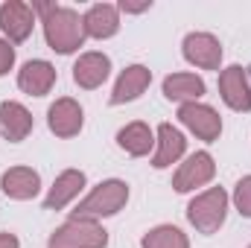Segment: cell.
<instances>
[{"instance_id": "1", "label": "cell", "mask_w": 251, "mask_h": 248, "mask_svg": "<svg viewBox=\"0 0 251 248\" xmlns=\"http://www.w3.org/2000/svg\"><path fill=\"white\" fill-rule=\"evenodd\" d=\"M32 12L44 15V38H47L50 50H56L62 56H70L85 44V24H82L76 9L56 6V3H47V6L32 3Z\"/></svg>"}, {"instance_id": "2", "label": "cell", "mask_w": 251, "mask_h": 248, "mask_svg": "<svg viewBox=\"0 0 251 248\" xmlns=\"http://www.w3.org/2000/svg\"><path fill=\"white\" fill-rule=\"evenodd\" d=\"M128 201V184L120 178H108V181H100L82 201L79 207L73 210V219H105V216H114L120 213Z\"/></svg>"}, {"instance_id": "3", "label": "cell", "mask_w": 251, "mask_h": 248, "mask_svg": "<svg viewBox=\"0 0 251 248\" xmlns=\"http://www.w3.org/2000/svg\"><path fill=\"white\" fill-rule=\"evenodd\" d=\"M228 216V193L222 187H210L199 193L187 204V222L199 234H216Z\"/></svg>"}, {"instance_id": "4", "label": "cell", "mask_w": 251, "mask_h": 248, "mask_svg": "<svg viewBox=\"0 0 251 248\" xmlns=\"http://www.w3.org/2000/svg\"><path fill=\"white\" fill-rule=\"evenodd\" d=\"M108 231L94 219H70L53 231L47 248H105Z\"/></svg>"}, {"instance_id": "5", "label": "cell", "mask_w": 251, "mask_h": 248, "mask_svg": "<svg viewBox=\"0 0 251 248\" xmlns=\"http://www.w3.org/2000/svg\"><path fill=\"white\" fill-rule=\"evenodd\" d=\"M35 26V12L29 3L21 0H6L0 3V32L6 35L9 44H21L32 35Z\"/></svg>"}, {"instance_id": "6", "label": "cell", "mask_w": 251, "mask_h": 248, "mask_svg": "<svg viewBox=\"0 0 251 248\" xmlns=\"http://www.w3.org/2000/svg\"><path fill=\"white\" fill-rule=\"evenodd\" d=\"M181 53L193 67H201V70H219L222 64V44L210 32H190L181 44Z\"/></svg>"}, {"instance_id": "7", "label": "cell", "mask_w": 251, "mask_h": 248, "mask_svg": "<svg viewBox=\"0 0 251 248\" xmlns=\"http://www.w3.org/2000/svg\"><path fill=\"white\" fill-rule=\"evenodd\" d=\"M219 94L225 99V105L231 111L246 114L251 111V85H249V73L240 64H231L219 73Z\"/></svg>"}, {"instance_id": "8", "label": "cell", "mask_w": 251, "mask_h": 248, "mask_svg": "<svg viewBox=\"0 0 251 248\" xmlns=\"http://www.w3.org/2000/svg\"><path fill=\"white\" fill-rule=\"evenodd\" d=\"M178 120L187 125L199 140H204V143H213L222 134V117L210 105H204V102H187V105H181L178 108Z\"/></svg>"}, {"instance_id": "9", "label": "cell", "mask_w": 251, "mask_h": 248, "mask_svg": "<svg viewBox=\"0 0 251 248\" xmlns=\"http://www.w3.org/2000/svg\"><path fill=\"white\" fill-rule=\"evenodd\" d=\"M213 175H216L213 155L210 152H193L187 161L178 167V173L173 178V187H176V193H190L196 187H204Z\"/></svg>"}, {"instance_id": "10", "label": "cell", "mask_w": 251, "mask_h": 248, "mask_svg": "<svg viewBox=\"0 0 251 248\" xmlns=\"http://www.w3.org/2000/svg\"><path fill=\"white\" fill-rule=\"evenodd\" d=\"M47 125H50V131L56 134V137H76L79 131H82V125H85V111H82V105L76 102V99H70V97H62V99H56L53 105H50V111H47Z\"/></svg>"}, {"instance_id": "11", "label": "cell", "mask_w": 251, "mask_h": 248, "mask_svg": "<svg viewBox=\"0 0 251 248\" xmlns=\"http://www.w3.org/2000/svg\"><path fill=\"white\" fill-rule=\"evenodd\" d=\"M155 155H152V167L155 170H167L173 164H178L187 152V140L184 134L176 128L173 123H161L158 125V140H155Z\"/></svg>"}, {"instance_id": "12", "label": "cell", "mask_w": 251, "mask_h": 248, "mask_svg": "<svg viewBox=\"0 0 251 248\" xmlns=\"http://www.w3.org/2000/svg\"><path fill=\"white\" fill-rule=\"evenodd\" d=\"M56 85V67L44 59H32L18 70V88L29 97H47Z\"/></svg>"}, {"instance_id": "13", "label": "cell", "mask_w": 251, "mask_h": 248, "mask_svg": "<svg viewBox=\"0 0 251 248\" xmlns=\"http://www.w3.org/2000/svg\"><path fill=\"white\" fill-rule=\"evenodd\" d=\"M152 85V70L143 67V64H128L123 73L117 76L114 82V91H111V105H123V102H131L137 99L146 88Z\"/></svg>"}, {"instance_id": "14", "label": "cell", "mask_w": 251, "mask_h": 248, "mask_svg": "<svg viewBox=\"0 0 251 248\" xmlns=\"http://www.w3.org/2000/svg\"><path fill=\"white\" fill-rule=\"evenodd\" d=\"M82 24H85V35L105 41V38L117 35V29H120V9L114 3H94L82 15Z\"/></svg>"}, {"instance_id": "15", "label": "cell", "mask_w": 251, "mask_h": 248, "mask_svg": "<svg viewBox=\"0 0 251 248\" xmlns=\"http://www.w3.org/2000/svg\"><path fill=\"white\" fill-rule=\"evenodd\" d=\"M0 190L15 201H29L41 190V175L32 167H12L0 175Z\"/></svg>"}, {"instance_id": "16", "label": "cell", "mask_w": 251, "mask_h": 248, "mask_svg": "<svg viewBox=\"0 0 251 248\" xmlns=\"http://www.w3.org/2000/svg\"><path fill=\"white\" fill-rule=\"evenodd\" d=\"M111 73V59L105 53H82L79 62L73 64V82L85 91L100 88Z\"/></svg>"}, {"instance_id": "17", "label": "cell", "mask_w": 251, "mask_h": 248, "mask_svg": "<svg viewBox=\"0 0 251 248\" xmlns=\"http://www.w3.org/2000/svg\"><path fill=\"white\" fill-rule=\"evenodd\" d=\"M32 114L21 105V102H15V99H6V102H0V134L9 140V143H21V140H26V134L32 131Z\"/></svg>"}, {"instance_id": "18", "label": "cell", "mask_w": 251, "mask_h": 248, "mask_svg": "<svg viewBox=\"0 0 251 248\" xmlns=\"http://www.w3.org/2000/svg\"><path fill=\"white\" fill-rule=\"evenodd\" d=\"M82 190H85V173L82 170H64L62 175L53 181L47 198H44V210H62V207H67Z\"/></svg>"}, {"instance_id": "19", "label": "cell", "mask_w": 251, "mask_h": 248, "mask_svg": "<svg viewBox=\"0 0 251 248\" xmlns=\"http://www.w3.org/2000/svg\"><path fill=\"white\" fill-rule=\"evenodd\" d=\"M204 91H207L204 79L196 76V73H173V76L164 79V97L173 99V102H181V105L199 102L204 97Z\"/></svg>"}, {"instance_id": "20", "label": "cell", "mask_w": 251, "mask_h": 248, "mask_svg": "<svg viewBox=\"0 0 251 248\" xmlns=\"http://www.w3.org/2000/svg\"><path fill=\"white\" fill-rule=\"evenodd\" d=\"M117 146L128 152L131 158H143V155H149L152 152V146H155V134H152V128L146 123H140V120H134V123L123 125L120 131H117Z\"/></svg>"}, {"instance_id": "21", "label": "cell", "mask_w": 251, "mask_h": 248, "mask_svg": "<svg viewBox=\"0 0 251 248\" xmlns=\"http://www.w3.org/2000/svg\"><path fill=\"white\" fill-rule=\"evenodd\" d=\"M140 246L143 248H190V240L187 234L181 228H176V225H158V228L143 234Z\"/></svg>"}, {"instance_id": "22", "label": "cell", "mask_w": 251, "mask_h": 248, "mask_svg": "<svg viewBox=\"0 0 251 248\" xmlns=\"http://www.w3.org/2000/svg\"><path fill=\"white\" fill-rule=\"evenodd\" d=\"M234 207H237L243 216L251 219V175L240 178L237 187H234Z\"/></svg>"}, {"instance_id": "23", "label": "cell", "mask_w": 251, "mask_h": 248, "mask_svg": "<svg viewBox=\"0 0 251 248\" xmlns=\"http://www.w3.org/2000/svg\"><path fill=\"white\" fill-rule=\"evenodd\" d=\"M12 64H15V47L6 38H0V76H6L12 70Z\"/></svg>"}, {"instance_id": "24", "label": "cell", "mask_w": 251, "mask_h": 248, "mask_svg": "<svg viewBox=\"0 0 251 248\" xmlns=\"http://www.w3.org/2000/svg\"><path fill=\"white\" fill-rule=\"evenodd\" d=\"M149 6H152L149 0H146V3H126V0H123V3L117 6V9H120V12H131V15H137V12H146Z\"/></svg>"}, {"instance_id": "25", "label": "cell", "mask_w": 251, "mask_h": 248, "mask_svg": "<svg viewBox=\"0 0 251 248\" xmlns=\"http://www.w3.org/2000/svg\"><path fill=\"white\" fill-rule=\"evenodd\" d=\"M0 248H21V243H18V237H15V234L0 231Z\"/></svg>"}, {"instance_id": "26", "label": "cell", "mask_w": 251, "mask_h": 248, "mask_svg": "<svg viewBox=\"0 0 251 248\" xmlns=\"http://www.w3.org/2000/svg\"><path fill=\"white\" fill-rule=\"evenodd\" d=\"M249 248H251V246H249Z\"/></svg>"}]
</instances>
